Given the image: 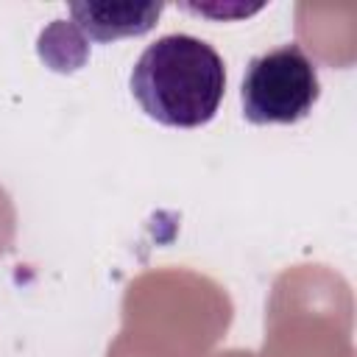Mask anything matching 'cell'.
Returning <instances> with one entry per match:
<instances>
[{
  "label": "cell",
  "instance_id": "obj_1",
  "mask_svg": "<svg viewBox=\"0 0 357 357\" xmlns=\"http://www.w3.org/2000/svg\"><path fill=\"white\" fill-rule=\"evenodd\" d=\"M128 86L151 120L170 128H198L220 109L226 64L209 42L167 33L139 53Z\"/></svg>",
  "mask_w": 357,
  "mask_h": 357
},
{
  "label": "cell",
  "instance_id": "obj_2",
  "mask_svg": "<svg viewBox=\"0 0 357 357\" xmlns=\"http://www.w3.org/2000/svg\"><path fill=\"white\" fill-rule=\"evenodd\" d=\"M318 95V67L298 45H282L251 59L240 86L243 114L254 126L298 123L312 112Z\"/></svg>",
  "mask_w": 357,
  "mask_h": 357
},
{
  "label": "cell",
  "instance_id": "obj_3",
  "mask_svg": "<svg viewBox=\"0 0 357 357\" xmlns=\"http://www.w3.org/2000/svg\"><path fill=\"white\" fill-rule=\"evenodd\" d=\"M73 25L67 28L70 36H78V45L86 42H114L126 36L148 33L159 14L165 11L162 3H73L70 8Z\"/></svg>",
  "mask_w": 357,
  "mask_h": 357
},
{
  "label": "cell",
  "instance_id": "obj_4",
  "mask_svg": "<svg viewBox=\"0 0 357 357\" xmlns=\"http://www.w3.org/2000/svg\"><path fill=\"white\" fill-rule=\"evenodd\" d=\"M184 8H190V11H195V14H206V17H248V14H254V11H259L262 6H237V8H215V6H198V3H187Z\"/></svg>",
  "mask_w": 357,
  "mask_h": 357
}]
</instances>
